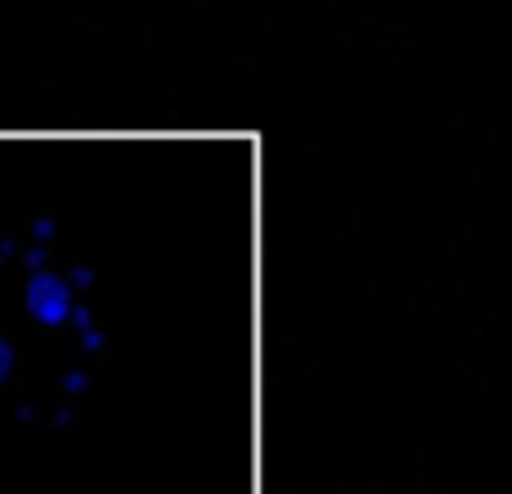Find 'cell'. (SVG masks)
Listing matches in <instances>:
<instances>
[{"instance_id":"cell-2","label":"cell","mask_w":512,"mask_h":494,"mask_svg":"<svg viewBox=\"0 0 512 494\" xmlns=\"http://www.w3.org/2000/svg\"><path fill=\"white\" fill-rule=\"evenodd\" d=\"M9 373H14V346H9V337L0 333V382H9Z\"/></svg>"},{"instance_id":"cell-1","label":"cell","mask_w":512,"mask_h":494,"mask_svg":"<svg viewBox=\"0 0 512 494\" xmlns=\"http://www.w3.org/2000/svg\"><path fill=\"white\" fill-rule=\"evenodd\" d=\"M27 310H32V319H41L45 328H59L72 319V288L68 279H59V274L41 270L32 274V283H27Z\"/></svg>"}]
</instances>
